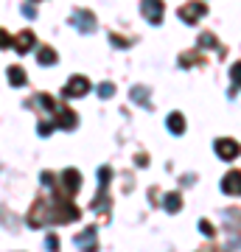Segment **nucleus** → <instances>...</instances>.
I'll use <instances>...</instances> for the list:
<instances>
[{"instance_id": "1", "label": "nucleus", "mask_w": 241, "mask_h": 252, "mask_svg": "<svg viewBox=\"0 0 241 252\" xmlns=\"http://www.w3.org/2000/svg\"><path fill=\"white\" fill-rule=\"evenodd\" d=\"M224 191H227V194H236V191H239L241 194V174H227V179H224Z\"/></svg>"}, {"instance_id": "2", "label": "nucleus", "mask_w": 241, "mask_h": 252, "mask_svg": "<svg viewBox=\"0 0 241 252\" xmlns=\"http://www.w3.org/2000/svg\"><path fill=\"white\" fill-rule=\"evenodd\" d=\"M216 149H219V151H222V154L227 157V160H230V157L236 154V151H239V146H233V143H227V140H224V143H219V146H216Z\"/></svg>"}]
</instances>
